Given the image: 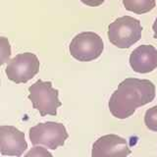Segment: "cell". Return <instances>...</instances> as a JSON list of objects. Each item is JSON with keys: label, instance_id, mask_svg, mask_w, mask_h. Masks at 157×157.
I'll list each match as a JSON object with an SVG mask.
<instances>
[{"label": "cell", "instance_id": "1", "mask_svg": "<svg viewBox=\"0 0 157 157\" xmlns=\"http://www.w3.org/2000/svg\"><path fill=\"white\" fill-rule=\"evenodd\" d=\"M155 94V86L152 82L128 78L121 82L112 93L108 107L113 116L124 120L134 114L136 108L151 102Z\"/></svg>", "mask_w": 157, "mask_h": 157}, {"label": "cell", "instance_id": "2", "mask_svg": "<svg viewBox=\"0 0 157 157\" xmlns=\"http://www.w3.org/2000/svg\"><path fill=\"white\" fill-rule=\"evenodd\" d=\"M142 27L140 20L130 16L116 19L108 26L109 41L118 48H129L140 40Z\"/></svg>", "mask_w": 157, "mask_h": 157}, {"label": "cell", "instance_id": "3", "mask_svg": "<svg viewBox=\"0 0 157 157\" xmlns=\"http://www.w3.org/2000/svg\"><path fill=\"white\" fill-rule=\"evenodd\" d=\"M58 95L59 91L51 82L38 80L29 87V99L41 116L57 115V108L62 105Z\"/></svg>", "mask_w": 157, "mask_h": 157}, {"label": "cell", "instance_id": "4", "mask_svg": "<svg viewBox=\"0 0 157 157\" xmlns=\"http://www.w3.org/2000/svg\"><path fill=\"white\" fill-rule=\"evenodd\" d=\"M68 136L69 135L65 126L57 122L39 123L31 128L29 132V137L32 144L44 145L52 150L64 145Z\"/></svg>", "mask_w": 157, "mask_h": 157}, {"label": "cell", "instance_id": "5", "mask_svg": "<svg viewBox=\"0 0 157 157\" xmlns=\"http://www.w3.org/2000/svg\"><path fill=\"white\" fill-rule=\"evenodd\" d=\"M104 49L102 38L92 32H83L77 34L69 45L73 58L81 62H90L97 59Z\"/></svg>", "mask_w": 157, "mask_h": 157}, {"label": "cell", "instance_id": "6", "mask_svg": "<svg viewBox=\"0 0 157 157\" xmlns=\"http://www.w3.org/2000/svg\"><path fill=\"white\" fill-rule=\"evenodd\" d=\"M39 71V60L31 52L20 53L7 64L5 74L11 82L25 83L36 75Z\"/></svg>", "mask_w": 157, "mask_h": 157}, {"label": "cell", "instance_id": "7", "mask_svg": "<svg viewBox=\"0 0 157 157\" xmlns=\"http://www.w3.org/2000/svg\"><path fill=\"white\" fill-rule=\"evenodd\" d=\"M131 153L126 139L117 135H106L99 137L92 145V157L128 156Z\"/></svg>", "mask_w": 157, "mask_h": 157}, {"label": "cell", "instance_id": "8", "mask_svg": "<svg viewBox=\"0 0 157 157\" xmlns=\"http://www.w3.org/2000/svg\"><path fill=\"white\" fill-rule=\"evenodd\" d=\"M28 148L25 134L13 126L0 128V152L2 155L20 157Z\"/></svg>", "mask_w": 157, "mask_h": 157}, {"label": "cell", "instance_id": "9", "mask_svg": "<svg viewBox=\"0 0 157 157\" xmlns=\"http://www.w3.org/2000/svg\"><path fill=\"white\" fill-rule=\"evenodd\" d=\"M130 66L136 73L147 74L157 68V49L150 44L136 47L130 55Z\"/></svg>", "mask_w": 157, "mask_h": 157}, {"label": "cell", "instance_id": "10", "mask_svg": "<svg viewBox=\"0 0 157 157\" xmlns=\"http://www.w3.org/2000/svg\"><path fill=\"white\" fill-rule=\"evenodd\" d=\"M126 10L136 14H145L153 10L156 0H123Z\"/></svg>", "mask_w": 157, "mask_h": 157}, {"label": "cell", "instance_id": "11", "mask_svg": "<svg viewBox=\"0 0 157 157\" xmlns=\"http://www.w3.org/2000/svg\"><path fill=\"white\" fill-rule=\"evenodd\" d=\"M144 124L148 130L157 132V105L146 110L144 114Z\"/></svg>", "mask_w": 157, "mask_h": 157}, {"label": "cell", "instance_id": "12", "mask_svg": "<svg viewBox=\"0 0 157 157\" xmlns=\"http://www.w3.org/2000/svg\"><path fill=\"white\" fill-rule=\"evenodd\" d=\"M0 42H1V64H5L8 62L10 56H11V47L7 38L4 36L0 37Z\"/></svg>", "mask_w": 157, "mask_h": 157}, {"label": "cell", "instance_id": "13", "mask_svg": "<svg viewBox=\"0 0 157 157\" xmlns=\"http://www.w3.org/2000/svg\"><path fill=\"white\" fill-rule=\"evenodd\" d=\"M26 156H52V154L50 152H48L45 148H43V147L34 145L33 148L29 150L26 154Z\"/></svg>", "mask_w": 157, "mask_h": 157}, {"label": "cell", "instance_id": "14", "mask_svg": "<svg viewBox=\"0 0 157 157\" xmlns=\"http://www.w3.org/2000/svg\"><path fill=\"white\" fill-rule=\"evenodd\" d=\"M105 0H81V2L83 3L86 6H90V7H97L100 6L101 4L104 3Z\"/></svg>", "mask_w": 157, "mask_h": 157}, {"label": "cell", "instance_id": "15", "mask_svg": "<svg viewBox=\"0 0 157 157\" xmlns=\"http://www.w3.org/2000/svg\"><path fill=\"white\" fill-rule=\"evenodd\" d=\"M152 29H153V36L155 39H157V17L153 23V26H152Z\"/></svg>", "mask_w": 157, "mask_h": 157}]
</instances>
